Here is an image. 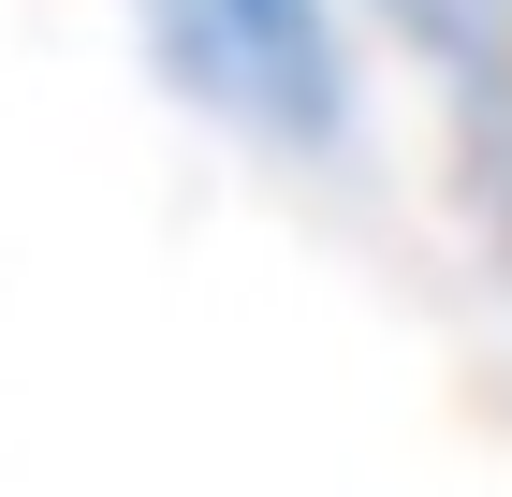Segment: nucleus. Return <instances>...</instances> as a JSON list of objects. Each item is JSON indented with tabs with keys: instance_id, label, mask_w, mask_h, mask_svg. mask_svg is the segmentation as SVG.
Returning a JSON list of instances; mask_svg holds the SVG:
<instances>
[{
	"instance_id": "nucleus-2",
	"label": "nucleus",
	"mask_w": 512,
	"mask_h": 497,
	"mask_svg": "<svg viewBox=\"0 0 512 497\" xmlns=\"http://www.w3.org/2000/svg\"><path fill=\"white\" fill-rule=\"evenodd\" d=\"M381 15L425 44L439 74H454V103H469L483 132L512 117V0H381Z\"/></svg>"
},
{
	"instance_id": "nucleus-1",
	"label": "nucleus",
	"mask_w": 512,
	"mask_h": 497,
	"mask_svg": "<svg viewBox=\"0 0 512 497\" xmlns=\"http://www.w3.org/2000/svg\"><path fill=\"white\" fill-rule=\"evenodd\" d=\"M161 59L278 147H337L352 132V44H337V0H147Z\"/></svg>"
}]
</instances>
